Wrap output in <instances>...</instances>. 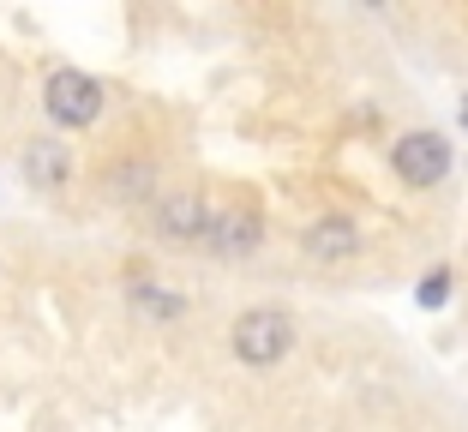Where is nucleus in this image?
Wrapping results in <instances>:
<instances>
[{
    "instance_id": "obj_1",
    "label": "nucleus",
    "mask_w": 468,
    "mask_h": 432,
    "mask_svg": "<svg viewBox=\"0 0 468 432\" xmlns=\"http://www.w3.org/2000/svg\"><path fill=\"white\" fill-rule=\"evenodd\" d=\"M229 342H234V354H240L247 366H276L282 354L294 349V319H289V312H276V307H252V312L234 319Z\"/></svg>"
},
{
    "instance_id": "obj_9",
    "label": "nucleus",
    "mask_w": 468,
    "mask_h": 432,
    "mask_svg": "<svg viewBox=\"0 0 468 432\" xmlns=\"http://www.w3.org/2000/svg\"><path fill=\"white\" fill-rule=\"evenodd\" d=\"M144 186H151V168H144V163H126V168H114V174H109V193L114 198H144Z\"/></svg>"
},
{
    "instance_id": "obj_2",
    "label": "nucleus",
    "mask_w": 468,
    "mask_h": 432,
    "mask_svg": "<svg viewBox=\"0 0 468 432\" xmlns=\"http://www.w3.org/2000/svg\"><path fill=\"white\" fill-rule=\"evenodd\" d=\"M42 109H48V121H60V126H90L102 114V84L90 79V72H79V67H60V72H48V84H42Z\"/></svg>"
},
{
    "instance_id": "obj_5",
    "label": "nucleus",
    "mask_w": 468,
    "mask_h": 432,
    "mask_svg": "<svg viewBox=\"0 0 468 432\" xmlns=\"http://www.w3.org/2000/svg\"><path fill=\"white\" fill-rule=\"evenodd\" d=\"M25 181L37 186V193H60V186L72 181V151L55 139H37L25 151Z\"/></svg>"
},
{
    "instance_id": "obj_4",
    "label": "nucleus",
    "mask_w": 468,
    "mask_h": 432,
    "mask_svg": "<svg viewBox=\"0 0 468 432\" xmlns=\"http://www.w3.org/2000/svg\"><path fill=\"white\" fill-rule=\"evenodd\" d=\"M198 240H205L217 258H247V252L264 240V223L252 216V210H210Z\"/></svg>"
},
{
    "instance_id": "obj_10",
    "label": "nucleus",
    "mask_w": 468,
    "mask_h": 432,
    "mask_svg": "<svg viewBox=\"0 0 468 432\" xmlns=\"http://www.w3.org/2000/svg\"><path fill=\"white\" fill-rule=\"evenodd\" d=\"M444 294H451V270L439 265L427 282H420V307H444Z\"/></svg>"
},
{
    "instance_id": "obj_6",
    "label": "nucleus",
    "mask_w": 468,
    "mask_h": 432,
    "mask_svg": "<svg viewBox=\"0 0 468 432\" xmlns=\"http://www.w3.org/2000/svg\"><path fill=\"white\" fill-rule=\"evenodd\" d=\"M205 216H210V205L198 193H168L163 205H156V228H163L168 240H198L205 235Z\"/></svg>"
},
{
    "instance_id": "obj_3",
    "label": "nucleus",
    "mask_w": 468,
    "mask_h": 432,
    "mask_svg": "<svg viewBox=\"0 0 468 432\" xmlns=\"http://www.w3.org/2000/svg\"><path fill=\"white\" fill-rule=\"evenodd\" d=\"M397 174L409 186H439L444 174H451V144H444L439 132H409V139L397 144Z\"/></svg>"
},
{
    "instance_id": "obj_8",
    "label": "nucleus",
    "mask_w": 468,
    "mask_h": 432,
    "mask_svg": "<svg viewBox=\"0 0 468 432\" xmlns=\"http://www.w3.org/2000/svg\"><path fill=\"white\" fill-rule=\"evenodd\" d=\"M133 307L144 312V319H180L186 312V300L168 289H156V282H133Z\"/></svg>"
},
{
    "instance_id": "obj_7",
    "label": "nucleus",
    "mask_w": 468,
    "mask_h": 432,
    "mask_svg": "<svg viewBox=\"0 0 468 432\" xmlns=\"http://www.w3.org/2000/svg\"><path fill=\"white\" fill-rule=\"evenodd\" d=\"M306 252H313V258H324V265L355 258V252H360V228L348 223V216H318V223L306 228Z\"/></svg>"
},
{
    "instance_id": "obj_11",
    "label": "nucleus",
    "mask_w": 468,
    "mask_h": 432,
    "mask_svg": "<svg viewBox=\"0 0 468 432\" xmlns=\"http://www.w3.org/2000/svg\"><path fill=\"white\" fill-rule=\"evenodd\" d=\"M463 121H468V109H463Z\"/></svg>"
}]
</instances>
